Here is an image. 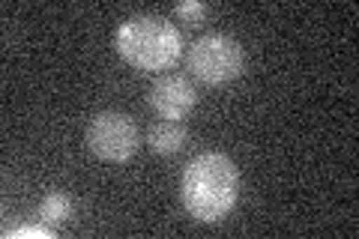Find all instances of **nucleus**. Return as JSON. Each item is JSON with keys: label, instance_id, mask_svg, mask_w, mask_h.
I'll return each instance as SVG.
<instances>
[{"label": "nucleus", "instance_id": "obj_1", "mask_svg": "<svg viewBox=\"0 0 359 239\" xmlns=\"http://www.w3.org/2000/svg\"><path fill=\"white\" fill-rule=\"evenodd\" d=\"M180 200L195 221L216 224L228 219L240 200V170L228 153L210 150L183 168Z\"/></svg>", "mask_w": 359, "mask_h": 239}, {"label": "nucleus", "instance_id": "obj_9", "mask_svg": "<svg viewBox=\"0 0 359 239\" xmlns=\"http://www.w3.org/2000/svg\"><path fill=\"white\" fill-rule=\"evenodd\" d=\"M51 227L48 224H27V227H18V231H9L6 239H51Z\"/></svg>", "mask_w": 359, "mask_h": 239}, {"label": "nucleus", "instance_id": "obj_8", "mask_svg": "<svg viewBox=\"0 0 359 239\" xmlns=\"http://www.w3.org/2000/svg\"><path fill=\"white\" fill-rule=\"evenodd\" d=\"M174 13L186 21V25H201L207 15H210V6L204 4V0H180Z\"/></svg>", "mask_w": 359, "mask_h": 239}, {"label": "nucleus", "instance_id": "obj_4", "mask_svg": "<svg viewBox=\"0 0 359 239\" xmlns=\"http://www.w3.org/2000/svg\"><path fill=\"white\" fill-rule=\"evenodd\" d=\"M87 146L99 162L123 165L138 153L141 138L138 126L129 114L120 111H99L93 120L87 123Z\"/></svg>", "mask_w": 359, "mask_h": 239}, {"label": "nucleus", "instance_id": "obj_5", "mask_svg": "<svg viewBox=\"0 0 359 239\" xmlns=\"http://www.w3.org/2000/svg\"><path fill=\"white\" fill-rule=\"evenodd\" d=\"M150 108L159 114L162 120H186L189 114L195 111L198 105V90L192 87L186 75H177V72H168L159 75L156 81L150 84V93H147Z\"/></svg>", "mask_w": 359, "mask_h": 239}, {"label": "nucleus", "instance_id": "obj_3", "mask_svg": "<svg viewBox=\"0 0 359 239\" xmlns=\"http://www.w3.org/2000/svg\"><path fill=\"white\" fill-rule=\"evenodd\" d=\"M186 63H189V72L201 84L224 87L243 75L245 51L228 33H207V36L192 42V48L186 51Z\"/></svg>", "mask_w": 359, "mask_h": 239}, {"label": "nucleus", "instance_id": "obj_6", "mask_svg": "<svg viewBox=\"0 0 359 239\" xmlns=\"http://www.w3.org/2000/svg\"><path fill=\"white\" fill-rule=\"evenodd\" d=\"M186 141H189V132L177 120H162L147 132V144L156 156H177L186 146Z\"/></svg>", "mask_w": 359, "mask_h": 239}, {"label": "nucleus", "instance_id": "obj_7", "mask_svg": "<svg viewBox=\"0 0 359 239\" xmlns=\"http://www.w3.org/2000/svg\"><path fill=\"white\" fill-rule=\"evenodd\" d=\"M72 219V198L66 191H48L39 203V221L42 224H66Z\"/></svg>", "mask_w": 359, "mask_h": 239}, {"label": "nucleus", "instance_id": "obj_2", "mask_svg": "<svg viewBox=\"0 0 359 239\" xmlns=\"http://www.w3.org/2000/svg\"><path fill=\"white\" fill-rule=\"evenodd\" d=\"M114 48L138 72H165L183 54L177 25L162 15H132L114 33Z\"/></svg>", "mask_w": 359, "mask_h": 239}]
</instances>
